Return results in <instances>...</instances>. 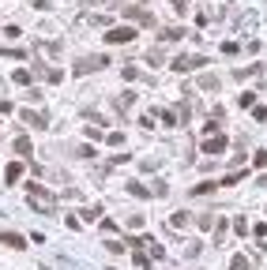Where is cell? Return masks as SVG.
I'll return each instance as SVG.
<instances>
[{"instance_id":"6da1fadb","label":"cell","mask_w":267,"mask_h":270,"mask_svg":"<svg viewBox=\"0 0 267 270\" xmlns=\"http://www.w3.org/2000/svg\"><path fill=\"white\" fill-rule=\"evenodd\" d=\"M106 64H109V56H106V53H98V56H79L72 72H75V75H91V72H102Z\"/></svg>"},{"instance_id":"7a4b0ae2","label":"cell","mask_w":267,"mask_h":270,"mask_svg":"<svg viewBox=\"0 0 267 270\" xmlns=\"http://www.w3.org/2000/svg\"><path fill=\"white\" fill-rule=\"evenodd\" d=\"M132 38H136V30H132V26H113V30L106 34V42H109V45H128Z\"/></svg>"},{"instance_id":"3957f363","label":"cell","mask_w":267,"mask_h":270,"mask_svg":"<svg viewBox=\"0 0 267 270\" xmlns=\"http://www.w3.org/2000/svg\"><path fill=\"white\" fill-rule=\"evenodd\" d=\"M207 56H177L173 60V72H192V68H203Z\"/></svg>"},{"instance_id":"277c9868","label":"cell","mask_w":267,"mask_h":270,"mask_svg":"<svg viewBox=\"0 0 267 270\" xmlns=\"http://www.w3.org/2000/svg\"><path fill=\"white\" fill-rule=\"evenodd\" d=\"M226 147H230L226 135H207V139H203V154H222Z\"/></svg>"},{"instance_id":"5b68a950","label":"cell","mask_w":267,"mask_h":270,"mask_svg":"<svg viewBox=\"0 0 267 270\" xmlns=\"http://www.w3.org/2000/svg\"><path fill=\"white\" fill-rule=\"evenodd\" d=\"M23 124H31V128H49V120H45V113H34V109H23L19 113Z\"/></svg>"},{"instance_id":"8992f818","label":"cell","mask_w":267,"mask_h":270,"mask_svg":"<svg viewBox=\"0 0 267 270\" xmlns=\"http://www.w3.org/2000/svg\"><path fill=\"white\" fill-rule=\"evenodd\" d=\"M0 244H4V248H15V252H23L26 240L19 237V233H8V229H0Z\"/></svg>"},{"instance_id":"52a82bcc","label":"cell","mask_w":267,"mask_h":270,"mask_svg":"<svg viewBox=\"0 0 267 270\" xmlns=\"http://www.w3.org/2000/svg\"><path fill=\"white\" fill-rule=\"evenodd\" d=\"M188 30H185V26H166V30H162L158 38H162V42H181V38H185Z\"/></svg>"},{"instance_id":"ba28073f","label":"cell","mask_w":267,"mask_h":270,"mask_svg":"<svg viewBox=\"0 0 267 270\" xmlns=\"http://www.w3.org/2000/svg\"><path fill=\"white\" fill-rule=\"evenodd\" d=\"M12 150L19 154V158H31V139H26V135H19V139L12 143Z\"/></svg>"},{"instance_id":"9c48e42d","label":"cell","mask_w":267,"mask_h":270,"mask_svg":"<svg viewBox=\"0 0 267 270\" xmlns=\"http://www.w3.org/2000/svg\"><path fill=\"white\" fill-rule=\"evenodd\" d=\"M19 177H23V161H12V165L4 169V180H8V184H15Z\"/></svg>"},{"instance_id":"30bf717a","label":"cell","mask_w":267,"mask_h":270,"mask_svg":"<svg viewBox=\"0 0 267 270\" xmlns=\"http://www.w3.org/2000/svg\"><path fill=\"white\" fill-rule=\"evenodd\" d=\"M188 221H192V218H188V210H177V214L169 218V229H185Z\"/></svg>"},{"instance_id":"8fae6325","label":"cell","mask_w":267,"mask_h":270,"mask_svg":"<svg viewBox=\"0 0 267 270\" xmlns=\"http://www.w3.org/2000/svg\"><path fill=\"white\" fill-rule=\"evenodd\" d=\"M132 102H136V90H125V94H117V102H113V105H117V109H128Z\"/></svg>"},{"instance_id":"7c38bea8","label":"cell","mask_w":267,"mask_h":270,"mask_svg":"<svg viewBox=\"0 0 267 270\" xmlns=\"http://www.w3.org/2000/svg\"><path fill=\"white\" fill-rule=\"evenodd\" d=\"M147 64H151V68H162V64H166V53H162V49H151V53H147Z\"/></svg>"},{"instance_id":"4fadbf2b","label":"cell","mask_w":267,"mask_h":270,"mask_svg":"<svg viewBox=\"0 0 267 270\" xmlns=\"http://www.w3.org/2000/svg\"><path fill=\"white\" fill-rule=\"evenodd\" d=\"M12 83H19V86H26V83H31V72H26V68H19V72L12 75Z\"/></svg>"},{"instance_id":"5bb4252c","label":"cell","mask_w":267,"mask_h":270,"mask_svg":"<svg viewBox=\"0 0 267 270\" xmlns=\"http://www.w3.org/2000/svg\"><path fill=\"white\" fill-rule=\"evenodd\" d=\"M128 191H132V195H143V199H147V195H151V188H143V184H139V180H132V184H128Z\"/></svg>"},{"instance_id":"9a60e30c","label":"cell","mask_w":267,"mask_h":270,"mask_svg":"<svg viewBox=\"0 0 267 270\" xmlns=\"http://www.w3.org/2000/svg\"><path fill=\"white\" fill-rule=\"evenodd\" d=\"M230 270H249V259H245V255H233V259H230Z\"/></svg>"},{"instance_id":"2e32d148","label":"cell","mask_w":267,"mask_h":270,"mask_svg":"<svg viewBox=\"0 0 267 270\" xmlns=\"http://www.w3.org/2000/svg\"><path fill=\"white\" fill-rule=\"evenodd\" d=\"M199 86H203V90H218V79H215V75H203V79H199Z\"/></svg>"},{"instance_id":"e0dca14e","label":"cell","mask_w":267,"mask_h":270,"mask_svg":"<svg viewBox=\"0 0 267 270\" xmlns=\"http://www.w3.org/2000/svg\"><path fill=\"white\" fill-rule=\"evenodd\" d=\"M98 214H102V207H87L83 210V221H98Z\"/></svg>"},{"instance_id":"ac0fdd59","label":"cell","mask_w":267,"mask_h":270,"mask_svg":"<svg viewBox=\"0 0 267 270\" xmlns=\"http://www.w3.org/2000/svg\"><path fill=\"white\" fill-rule=\"evenodd\" d=\"M215 188H218V184H211V180H207V184H196V188H192V195H207V191H215Z\"/></svg>"},{"instance_id":"d6986e66","label":"cell","mask_w":267,"mask_h":270,"mask_svg":"<svg viewBox=\"0 0 267 270\" xmlns=\"http://www.w3.org/2000/svg\"><path fill=\"white\" fill-rule=\"evenodd\" d=\"M233 229H237V233L245 237V233H249V221H245V218H233Z\"/></svg>"},{"instance_id":"ffe728a7","label":"cell","mask_w":267,"mask_h":270,"mask_svg":"<svg viewBox=\"0 0 267 270\" xmlns=\"http://www.w3.org/2000/svg\"><path fill=\"white\" fill-rule=\"evenodd\" d=\"M241 105H245V109H252V105H256V94H252V90L241 94Z\"/></svg>"},{"instance_id":"44dd1931","label":"cell","mask_w":267,"mask_h":270,"mask_svg":"<svg viewBox=\"0 0 267 270\" xmlns=\"http://www.w3.org/2000/svg\"><path fill=\"white\" fill-rule=\"evenodd\" d=\"M169 4H173V12H181V15L188 12V0H169Z\"/></svg>"},{"instance_id":"7402d4cb","label":"cell","mask_w":267,"mask_h":270,"mask_svg":"<svg viewBox=\"0 0 267 270\" xmlns=\"http://www.w3.org/2000/svg\"><path fill=\"white\" fill-rule=\"evenodd\" d=\"M31 4L38 8V12H45V8H49V0H31Z\"/></svg>"}]
</instances>
